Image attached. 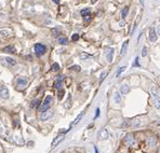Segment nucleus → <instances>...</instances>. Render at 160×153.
Returning <instances> with one entry per match:
<instances>
[{
  "label": "nucleus",
  "mask_w": 160,
  "mask_h": 153,
  "mask_svg": "<svg viewBox=\"0 0 160 153\" xmlns=\"http://www.w3.org/2000/svg\"><path fill=\"white\" fill-rule=\"evenodd\" d=\"M151 93V100H153V105L157 110H160V94L156 85H153L150 89Z\"/></svg>",
  "instance_id": "f257e3e1"
},
{
  "label": "nucleus",
  "mask_w": 160,
  "mask_h": 153,
  "mask_svg": "<svg viewBox=\"0 0 160 153\" xmlns=\"http://www.w3.org/2000/svg\"><path fill=\"white\" fill-rule=\"evenodd\" d=\"M52 102H53V97L51 96V95H48V96L44 98V100H43L42 105L40 106V111H41V112H44V111L49 110V109H50V105Z\"/></svg>",
  "instance_id": "f03ea898"
},
{
  "label": "nucleus",
  "mask_w": 160,
  "mask_h": 153,
  "mask_svg": "<svg viewBox=\"0 0 160 153\" xmlns=\"http://www.w3.org/2000/svg\"><path fill=\"white\" fill-rule=\"evenodd\" d=\"M34 49H35V53L37 54V56H41V55H43V54L45 53V46L43 45V44H41V43H36L35 44V46H34Z\"/></svg>",
  "instance_id": "7ed1b4c3"
},
{
  "label": "nucleus",
  "mask_w": 160,
  "mask_h": 153,
  "mask_svg": "<svg viewBox=\"0 0 160 153\" xmlns=\"http://www.w3.org/2000/svg\"><path fill=\"white\" fill-rule=\"evenodd\" d=\"M53 114H54V111L49 109V110L44 111V112H41V114H40V120H41V121H47V120H49L50 117L53 116Z\"/></svg>",
  "instance_id": "20e7f679"
},
{
  "label": "nucleus",
  "mask_w": 160,
  "mask_h": 153,
  "mask_svg": "<svg viewBox=\"0 0 160 153\" xmlns=\"http://www.w3.org/2000/svg\"><path fill=\"white\" fill-rule=\"evenodd\" d=\"M126 142L128 146L130 147H134L136 146V140H135L134 136L132 135V134H128V135L126 136Z\"/></svg>",
  "instance_id": "39448f33"
},
{
  "label": "nucleus",
  "mask_w": 160,
  "mask_h": 153,
  "mask_svg": "<svg viewBox=\"0 0 160 153\" xmlns=\"http://www.w3.org/2000/svg\"><path fill=\"white\" fill-rule=\"evenodd\" d=\"M27 83H28V81H27V79L23 78V76H20V78L16 80V84H17V86L20 87V89H25L27 86Z\"/></svg>",
  "instance_id": "423d86ee"
},
{
  "label": "nucleus",
  "mask_w": 160,
  "mask_h": 153,
  "mask_svg": "<svg viewBox=\"0 0 160 153\" xmlns=\"http://www.w3.org/2000/svg\"><path fill=\"white\" fill-rule=\"evenodd\" d=\"M97 136H99V139H101V140H106L109 137V134H108V130L106 128H102L97 134Z\"/></svg>",
  "instance_id": "0eeeda50"
},
{
  "label": "nucleus",
  "mask_w": 160,
  "mask_h": 153,
  "mask_svg": "<svg viewBox=\"0 0 160 153\" xmlns=\"http://www.w3.org/2000/svg\"><path fill=\"white\" fill-rule=\"evenodd\" d=\"M148 38L151 43H155L157 41V32L155 28H150L149 29V34H148Z\"/></svg>",
  "instance_id": "6e6552de"
},
{
  "label": "nucleus",
  "mask_w": 160,
  "mask_h": 153,
  "mask_svg": "<svg viewBox=\"0 0 160 153\" xmlns=\"http://www.w3.org/2000/svg\"><path fill=\"white\" fill-rule=\"evenodd\" d=\"M106 58L108 63H113L114 61V49L113 48H108L106 52Z\"/></svg>",
  "instance_id": "1a4fd4ad"
},
{
  "label": "nucleus",
  "mask_w": 160,
  "mask_h": 153,
  "mask_svg": "<svg viewBox=\"0 0 160 153\" xmlns=\"http://www.w3.org/2000/svg\"><path fill=\"white\" fill-rule=\"evenodd\" d=\"M63 81H64V76H59L58 78L56 79L55 83H54V86H55V89H62V85H63Z\"/></svg>",
  "instance_id": "9d476101"
},
{
  "label": "nucleus",
  "mask_w": 160,
  "mask_h": 153,
  "mask_svg": "<svg viewBox=\"0 0 160 153\" xmlns=\"http://www.w3.org/2000/svg\"><path fill=\"white\" fill-rule=\"evenodd\" d=\"M0 97L3 99H8L9 98V89L7 87H1L0 89Z\"/></svg>",
  "instance_id": "9b49d317"
},
{
  "label": "nucleus",
  "mask_w": 160,
  "mask_h": 153,
  "mask_svg": "<svg viewBox=\"0 0 160 153\" xmlns=\"http://www.w3.org/2000/svg\"><path fill=\"white\" fill-rule=\"evenodd\" d=\"M64 137H65V136L63 135V134H62V135H58V137H56L55 139H54V140L52 141V147H53V148H54V147H56V146H58V143L61 142V141L64 139Z\"/></svg>",
  "instance_id": "f8f14e48"
},
{
  "label": "nucleus",
  "mask_w": 160,
  "mask_h": 153,
  "mask_svg": "<svg viewBox=\"0 0 160 153\" xmlns=\"http://www.w3.org/2000/svg\"><path fill=\"white\" fill-rule=\"evenodd\" d=\"M146 143H147V146H149V147L156 146V143H157V138H156V137H149V138L147 139V141H146Z\"/></svg>",
  "instance_id": "ddd939ff"
},
{
  "label": "nucleus",
  "mask_w": 160,
  "mask_h": 153,
  "mask_svg": "<svg viewBox=\"0 0 160 153\" xmlns=\"http://www.w3.org/2000/svg\"><path fill=\"white\" fill-rule=\"evenodd\" d=\"M120 92H121V94H128V93L130 92V86L128 85L127 83H124L121 85V89H120Z\"/></svg>",
  "instance_id": "4468645a"
},
{
  "label": "nucleus",
  "mask_w": 160,
  "mask_h": 153,
  "mask_svg": "<svg viewBox=\"0 0 160 153\" xmlns=\"http://www.w3.org/2000/svg\"><path fill=\"white\" fill-rule=\"evenodd\" d=\"M128 45H129V40H127L126 42L122 44V48H121V51H120V55L123 56L127 52V49H128Z\"/></svg>",
  "instance_id": "2eb2a0df"
},
{
  "label": "nucleus",
  "mask_w": 160,
  "mask_h": 153,
  "mask_svg": "<svg viewBox=\"0 0 160 153\" xmlns=\"http://www.w3.org/2000/svg\"><path fill=\"white\" fill-rule=\"evenodd\" d=\"M121 100H122V98H121L120 93L116 92L115 94H114V102H115L116 103H120V102H121Z\"/></svg>",
  "instance_id": "dca6fc26"
},
{
  "label": "nucleus",
  "mask_w": 160,
  "mask_h": 153,
  "mask_svg": "<svg viewBox=\"0 0 160 153\" xmlns=\"http://www.w3.org/2000/svg\"><path fill=\"white\" fill-rule=\"evenodd\" d=\"M10 34H11V31L8 30V29H0V37L5 38V37L9 36Z\"/></svg>",
  "instance_id": "f3484780"
},
{
  "label": "nucleus",
  "mask_w": 160,
  "mask_h": 153,
  "mask_svg": "<svg viewBox=\"0 0 160 153\" xmlns=\"http://www.w3.org/2000/svg\"><path fill=\"white\" fill-rule=\"evenodd\" d=\"M3 52H7V53H14L15 49H14V46L9 45V46H5V48L3 49Z\"/></svg>",
  "instance_id": "a211bd4d"
},
{
  "label": "nucleus",
  "mask_w": 160,
  "mask_h": 153,
  "mask_svg": "<svg viewBox=\"0 0 160 153\" xmlns=\"http://www.w3.org/2000/svg\"><path fill=\"white\" fill-rule=\"evenodd\" d=\"M126 69H127V66H121V67L117 70V72H116V76H117V78H118V76H120V75H121V73H122Z\"/></svg>",
  "instance_id": "6ab92c4d"
},
{
  "label": "nucleus",
  "mask_w": 160,
  "mask_h": 153,
  "mask_svg": "<svg viewBox=\"0 0 160 153\" xmlns=\"http://www.w3.org/2000/svg\"><path fill=\"white\" fill-rule=\"evenodd\" d=\"M83 114H85V113H83V112H81V113L79 114V115H78L77 117H76V120H75V121H74V122L72 123V125H76V124H77V123H79V122H80V120L82 119Z\"/></svg>",
  "instance_id": "aec40b11"
},
{
  "label": "nucleus",
  "mask_w": 160,
  "mask_h": 153,
  "mask_svg": "<svg viewBox=\"0 0 160 153\" xmlns=\"http://www.w3.org/2000/svg\"><path fill=\"white\" fill-rule=\"evenodd\" d=\"M51 70H52L53 72H56L59 70V65L58 64V63H54V64L52 65V67H51Z\"/></svg>",
  "instance_id": "412c9836"
},
{
  "label": "nucleus",
  "mask_w": 160,
  "mask_h": 153,
  "mask_svg": "<svg viewBox=\"0 0 160 153\" xmlns=\"http://www.w3.org/2000/svg\"><path fill=\"white\" fill-rule=\"evenodd\" d=\"M128 12H129V8H124V9L122 10V12H121V17L122 18H126L127 15H128Z\"/></svg>",
  "instance_id": "4be33fe9"
},
{
  "label": "nucleus",
  "mask_w": 160,
  "mask_h": 153,
  "mask_svg": "<svg viewBox=\"0 0 160 153\" xmlns=\"http://www.w3.org/2000/svg\"><path fill=\"white\" fill-rule=\"evenodd\" d=\"M80 57H81V59H83V61H86V59H89L90 58V55L89 54H87V53H81L80 54Z\"/></svg>",
  "instance_id": "5701e85b"
},
{
  "label": "nucleus",
  "mask_w": 160,
  "mask_h": 153,
  "mask_svg": "<svg viewBox=\"0 0 160 153\" xmlns=\"http://www.w3.org/2000/svg\"><path fill=\"white\" fill-rule=\"evenodd\" d=\"M5 61H7V63H8V64H10V65H15L16 64V62L13 58H11V57H7V58H5Z\"/></svg>",
  "instance_id": "b1692460"
},
{
  "label": "nucleus",
  "mask_w": 160,
  "mask_h": 153,
  "mask_svg": "<svg viewBox=\"0 0 160 153\" xmlns=\"http://www.w3.org/2000/svg\"><path fill=\"white\" fill-rule=\"evenodd\" d=\"M88 14H90V9H89V8H87V9H83L82 11H81V15H82V16H86V15H88Z\"/></svg>",
  "instance_id": "393cba45"
},
{
  "label": "nucleus",
  "mask_w": 160,
  "mask_h": 153,
  "mask_svg": "<svg viewBox=\"0 0 160 153\" xmlns=\"http://www.w3.org/2000/svg\"><path fill=\"white\" fill-rule=\"evenodd\" d=\"M58 42L61 43V44H67L68 41H67L66 38H58Z\"/></svg>",
  "instance_id": "a878e982"
},
{
  "label": "nucleus",
  "mask_w": 160,
  "mask_h": 153,
  "mask_svg": "<svg viewBox=\"0 0 160 153\" xmlns=\"http://www.w3.org/2000/svg\"><path fill=\"white\" fill-rule=\"evenodd\" d=\"M39 103H40V102H39V100H38V99H34V100H32V102H31V107L32 108H34V107H37V106H39Z\"/></svg>",
  "instance_id": "bb28decb"
},
{
  "label": "nucleus",
  "mask_w": 160,
  "mask_h": 153,
  "mask_svg": "<svg viewBox=\"0 0 160 153\" xmlns=\"http://www.w3.org/2000/svg\"><path fill=\"white\" fill-rule=\"evenodd\" d=\"M146 55H147V48H146V46H144V48L142 49V56L145 57Z\"/></svg>",
  "instance_id": "cd10ccee"
},
{
  "label": "nucleus",
  "mask_w": 160,
  "mask_h": 153,
  "mask_svg": "<svg viewBox=\"0 0 160 153\" xmlns=\"http://www.w3.org/2000/svg\"><path fill=\"white\" fill-rule=\"evenodd\" d=\"M63 96H64V91H63V89H59V91H58V98H59V99H62Z\"/></svg>",
  "instance_id": "c85d7f7f"
},
{
  "label": "nucleus",
  "mask_w": 160,
  "mask_h": 153,
  "mask_svg": "<svg viewBox=\"0 0 160 153\" xmlns=\"http://www.w3.org/2000/svg\"><path fill=\"white\" fill-rule=\"evenodd\" d=\"M106 75H107L106 71H103V72H102V75H101V80H100V82H102L103 80H104L105 76H106Z\"/></svg>",
  "instance_id": "c756f323"
},
{
  "label": "nucleus",
  "mask_w": 160,
  "mask_h": 153,
  "mask_svg": "<svg viewBox=\"0 0 160 153\" xmlns=\"http://www.w3.org/2000/svg\"><path fill=\"white\" fill-rule=\"evenodd\" d=\"M73 70H76V71H80V66H78V65H75V66L72 67Z\"/></svg>",
  "instance_id": "7c9ffc66"
},
{
  "label": "nucleus",
  "mask_w": 160,
  "mask_h": 153,
  "mask_svg": "<svg viewBox=\"0 0 160 153\" xmlns=\"http://www.w3.org/2000/svg\"><path fill=\"white\" fill-rule=\"evenodd\" d=\"M78 39H79V36H78L77 34L73 35V37H72V40H73V41H77Z\"/></svg>",
  "instance_id": "2f4dec72"
},
{
  "label": "nucleus",
  "mask_w": 160,
  "mask_h": 153,
  "mask_svg": "<svg viewBox=\"0 0 160 153\" xmlns=\"http://www.w3.org/2000/svg\"><path fill=\"white\" fill-rule=\"evenodd\" d=\"M139 22H140V16L139 17H137V20H136V22H135V24H134V26H133V29H132V30H135V29H136V26H137V24H139Z\"/></svg>",
  "instance_id": "473e14b6"
},
{
  "label": "nucleus",
  "mask_w": 160,
  "mask_h": 153,
  "mask_svg": "<svg viewBox=\"0 0 160 153\" xmlns=\"http://www.w3.org/2000/svg\"><path fill=\"white\" fill-rule=\"evenodd\" d=\"M139 124H140V121L137 119L135 120V121H133V123H132V125H133V126H137Z\"/></svg>",
  "instance_id": "72a5a7b5"
},
{
  "label": "nucleus",
  "mask_w": 160,
  "mask_h": 153,
  "mask_svg": "<svg viewBox=\"0 0 160 153\" xmlns=\"http://www.w3.org/2000/svg\"><path fill=\"white\" fill-rule=\"evenodd\" d=\"M83 17H85V21H86V22H88V21H90V18H91V15H90V14H88V15L83 16Z\"/></svg>",
  "instance_id": "f704fd0d"
},
{
  "label": "nucleus",
  "mask_w": 160,
  "mask_h": 153,
  "mask_svg": "<svg viewBox=\"0 0 160 153\" xmlns=\"http://www.w3.org/2000/svg\"><path fill=\"white\" fill-rule=\"evenodd\" d=\"M156 32H157V35H159L160 36V24L158 26H157V28H156Z\"/></svg>",
  "instance_id": "c9c22d12"
},
{
  "label": "nucleus",
  "mask_w": 160,
  "mask_h": 153,
  "mask_svg": "<svg viewBox=\"0 0 160 153\" xmlns=\"http://www.w3.org/2000/svg\"><path fill=\"white\" fill-rule=\"evenodd\" d=\"M133 66H135V67L139 66V58H137V57L135 58V64H133Z\"/></svg>",
  "instance_id": "e433bc0d"
},
{
  "label": "nucleus",
  "mask_w": 160,
  "mask_h": 153,
  "mask_svg": "<svg viewBox=\"0 0 160 153\" xmlns=\"http://www.w3.org/2000/svg\"><path fill=\"white\" fill-rule=\"evenodd\" d=\"M95 111H96V112H95V116H94V117H97V116H99V115H100V109H99V108H97V109H96V110H95Z\"/></svg>",
  "instance_id": "4c0bfd02"
},
{
  "label": "nucleus",
  "mask_w": 160,
  "mask_h": 153,
  "mask_svg": "<svg viewBox=\"0 0 160 153\" xmlns=\"http://www.w3.org/2000/svg\"><path fill=\"white\" fill-rule=\"evenodd\" d=\"M53 1L55 2V3H58V2H59V0H53Z\"/></svg>",
  "instance_id": "58836bf2"
},
{
  "label": "nucleus",
  "mask_w": 160,
  "mask_h": 153,
  "mask_svg": "<svg viewBox=\"0 0 160 153\" xmlns=\"http://www.w3.org/2000/svg\"><path fill=\"white\" fill-rule=\"evenodd\" d=\"M91 2H92V3H95V2H96V0H92Z\"/></svg>",
  "instance_id": "ea45409f"
},
{
  "label": "nucleus",
  "mask_w": 160,
  "mask_h": 153,
  "mask_svg": "<svg viewBox=\"0 0 160 153\" xmlns=\"http://www.w3.org/2000/svg\"><path fill=\"white\" fill-rule=\"evenodd\" d=\"M94 150H95V153H99V152H97V149L96 148H94Z\"/></svg>",
  "instance_id": "a19ab883"
},
{
  "label": "nucleus",
  "mask_w": 160,
  "mask_h": 153,
  "mask_svg": "<svg viewBox=\"0 0 160 153\" xmlns=\"http://www.w3.org/2000/svg\"><path fill=\"white\" fill-rule=\"evenodd\" d=\"M159 124H160V123H159Z\"/></svg>",
  "instance_id": "79ce46f5"
}]
</instances>
